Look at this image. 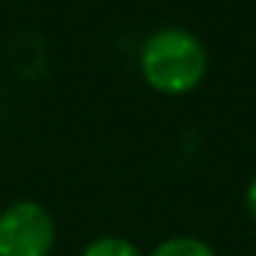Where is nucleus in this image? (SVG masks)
Masks as SVG:
<instances>
[{"instance_id": "1", "label": "nucleus", "mask_w": 256, "mask_h": 256, "mask_svg": "<svg viewBox=\"0 0 256 256\" xmlns=\"http://www.w3.org/2000/svg\"><path fill=\"white\" fill-rule=\"evenodd\" d=\"M138 66L149 88L157 94L179 96L201 86L210 58L196 34L184 28H162L144 42Z\"/></svg>"}, {"instance_id": "2", "label": "nucleus", "mask_w": 256, "mask_h": 256, "mask_svg": "<svg viewBox=\"0 0 256 256\" xmlns=\"http://www.w3.org/2000/svg\"><path fill=\"white\" fill-rule=\"evenodd\" d=\"M56 223L36 201H17L0 212V256H50Z\"/></svg>"}, {"instance_id": "3", "label": "nucleus", "mask_w": 256, "mask_h": 256, "mask_svg": "<svg viewBox=\"0 0 256 256\" xmlns=\"http://www.w3.org/2000/svg\"><path fill=\"white\" fill-rule=\"evenodd\" d=\"M149 256H215V250L198 237H168Z\"/></svg>"}, {"instance_id": "4", "label": "nucleus", "mask_w": 256, "mask_h": 256, "mask_svg": "<svg viewBox=\"0 0 256 256\" xmlns=\"http://www.w3.org/2000/svg\"><path fill=\"white\" fill-rule=\"evenodd\" d=\"M80 256H144L138 245L130 242L127 237H116V234H105V237L91 240L83 248Z\"/></svg>"}, {"instance_id": "5", "label": "nucleus", "mask_w": 256, "mask_h": 256, "mask_svg": "<svg viewBox=\"0 0 256 256\" xmlns=\"http://www.w3.org/2000/svg\"><path fill=\"white\" fill-rule=\"evenodd\" d=\"M245 206H248L250 218L256 220V176L248 182V190H245Z\"/></svg>"}]
</instances>
